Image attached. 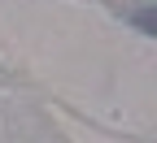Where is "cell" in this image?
<instances>
[{"label":"cell","mask_w":157,"mask_h":143,"mask_svg":"<svg viewBox=\"0 0 157 143\" xmlns=\"http://www.w3.org/2000/svg\"><path fill=\"white\" fill-rule=\"evenodd\" d=\"M135 22H140V30H148V35H153V9H144L140 17H135Z\"/></svg>","instance_id":"obj_1"}]
</instances>
